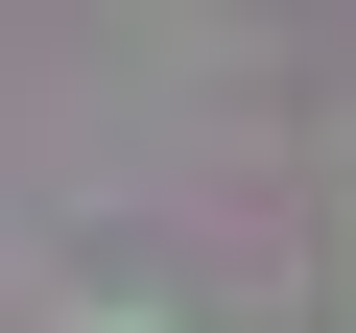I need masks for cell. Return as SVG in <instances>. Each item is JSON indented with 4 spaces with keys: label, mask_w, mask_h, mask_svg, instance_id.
<instances>
[{
    "label": "cell",
    "mask_w": 356,
    "mask_h": 333,
    "mask_svg": "<svg viewBox=\"0 0 356 333\" xmlns=\"http://www.w3.org/2000/svg\"><path fill=\"white\" fill-rule=\"evenodd\" d=\"M72 333H143V309H72Z\"/></svg>",
    "instance_id": "cell-1"
}]
</instances>
